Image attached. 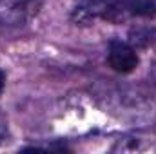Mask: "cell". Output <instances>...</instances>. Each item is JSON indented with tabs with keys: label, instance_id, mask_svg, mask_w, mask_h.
Returning <instances> with one entry per match:
<instances>
[{
	"label": "cell",
	"instance_id": "cell-1",
	"mask_svg": "<svg viewBox=\"0 0 156 154\" xmlns=\"http://www.w3.org/2000/svg\"><path fill=\"white\" fill-rule=\"evenodd\" d=\"M44 0H0V27H18L38 15Z\"/></svg>",
	"mask_w": 156,
	"mask_h": 154
},
{
	"label": "cell",
	"instance_id": "cell-2",
	"mask_svg": "<svg viewBox=\"0 0 156 154\" xmlns=\"http://www.w3.org/2000/svg\"><path fill=\"white\" fill-rule=\"evenodd\" d=\"M107 62L116 73H131L138 65V54L129 44L122 40H113L109 44Z\"/></svg>",
	"mask_w": 156,
	"mask_h": 154
},
{
	"label": "cell",
	"instance_id": "cell-3",
	"mask_svg": "<svg viewBox=\"0 0 156 154\" xmlns=\"http://www.w3.org/2000/svg\"><path fill=\"white\" fill-rule=\"evenodd\" d=\"M127 11L136 16H154L156 0H127Z\"/></svg>",
	"mask_w": 156,
	"mask_h": 154
},
{
	"label": "cell",
	"instance_id": "cell-4",
	"mask_svg": "<svg viewBox=\"0 0 156 154\" xmlns=\"http://www.w3.org/2000/svg\"><path fill=\"white\" fill-rule=\"evenodd\" d=\"M5 136H7V125H5V120H4V116L0 114V143L5 140Z\"/></svg>",
	"mask_w": 156,
	"mask_h": 154
},
{
	"label": "cell",
	"instance_id": "cell-5",
	"mask_svg": "<svg viewBox=\"0 0 156 154\" xmlns=\"http://www.w3.org/2000/svg\"><path fill=\"white\" fill-rule=\"evenodd\" d=\"M4 83H5V76H4V73L0 71V93H2V89H4Z\"/></svg>",
	"mask_w": 156,
	"mask_h": 154
}]
</instances>
